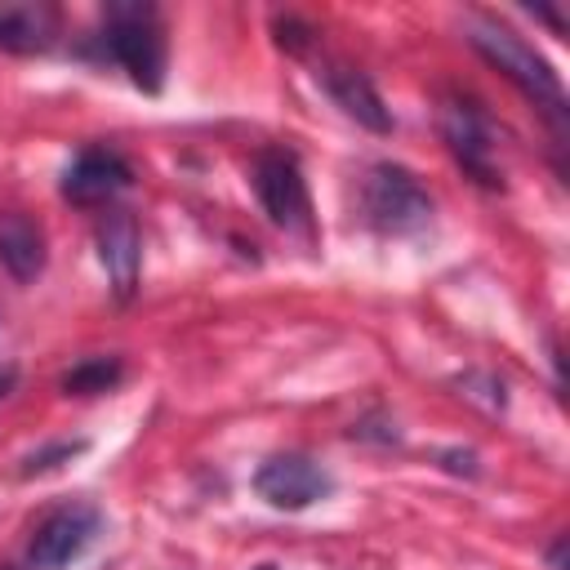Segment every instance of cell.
<instances>
[{"label":"cell","instance_id":"6da1fadb","mask_svg":"<svg viewBox=\"0 0 570 570\" xmlns=\"http://www.w3.org/2000/svg\"><path fill=\"white\" fill-rule=\"evenodd\" d=\"M85 53L98 62H116L142 94H160L165 62H169L160 9L147 0H111L102 9V27L85 45Z\"/></svg>","mask_w":570,"mask_h":570},{"label":"cell","instance_id":"7a4b0ae2","mask_svg":"<svg viewBox=\"0 0 570 570\" xmlns=\"http://www.w3.org/2000/svg\"><path fill=\"white\" fill-rule=\"evenodd\" d=\"M468 40H472V49H476L494 71H503V76L561 129V120H566V89H561V76L552 71V62H548L530 40H521L512 27H499V22H472V27H468Z\"/></svg>","mask_w":570,"mask_h":570},{"label":"cell","instance_id":"3957f363","mask_svg":"<svg viewBox=\"0 0 570 570\" xmlns=\"http://www.w3.org/2000/svg\"><path fill=\"white\" fill-rule=\"evenodd\" d=\"M432 191L392 160H379L361 178V218L379 236H414L432 223Z\"/></svg>","mask_w":570,"mask_h":570},{"label":"cell","instance_id":"277c9868","mask_svg":"<svg viewBox=\"0 0 570 570\" xmlns=\"http://www.w3.org/2000/svg\"><path fill=\"white\" fill-rule=\"evenodd\" d=\"M254 191H258L263 214L285 236H312L316 232L312 191H307V178H303L294 151H281V147L258 151V160H254Z\"/></svg>","mask_w":570,"mask_h":570},{"label":"cell","instance_id":"5b68a950","mask_svg":"<svg viewBox=\"0 0 570 570\" xmlns=\"http://www.w3.org/2000/svg\"><path fill=\"white\" fill-rule=\"evenodd\" d=\"M441 138H445L450 156L459 160V169L476 187H490V191L503 187V169L494 160V125H490V116L472 98H445V107H441Z\"/></svg>","mask_w":570,"mask_h":570},{"label":"cell","instance_id":"8992f818","mask_svg":"<svg viewBox=\"0 0 570 570\" xmlns=\"http://www.w3.org/2000/svg\"><path fill=\"white\" fill-rule=\"evenodd\" d=\"M102 530V512L85 499H71L53 512H45L31 530V543H27V566L31 570H62L71 566Z\"/></svg>","mask_w":570,"mask_h":570},{"label":"cell","instance_id":"52a82bcc","mask_svg":"<svg viewBox=\"0 0 570 570\" xmlns=\"http://www.w3.org/2000/svg\"><path fill=\"white\" fill-rule=\"evenodd\" d=\"M254 490H258V499H267L281 512H303L334 490V476L307 454H272L254 472Z\"/></svg>","mask_w":570,"mask_h":570},{"label":"cell","instance_id":"ba28073f","mask_svg":"<svg viewBox=\"0 0 570 570\" xmlns=\"http://www.w3.org/2000/svg\"><path fill=\"white\" fill-rule=\"evenodd\" d=\"M129 183H134V169L116 147H80L76 160L62 169V200L80 209L111 205Z\"/></svg>","mask_w":570,"mask_h":570},{"label":"cell","instance_id":"9c48e42d","mask_svg":"<svg viewBox=\"0 0 570 570\" xmlns=\"http://www.w3.org/2000/svg\"><path fill=\"white\" fill-rule=\"evenodd\" d=\"M316 85L330 94V102L347 120L365 125L370 134H387L392 129V111H387L383 94L374 89V80L361 67H352V62H316Z\"/></svg>","mask_w":570,"mask_h":570},{"label":"cell","instance_id":"30bf717a","mask_svg":"<svg viewBox=\"0 0 570 570\" xmlns=\"http://www.w3.org/2000/svg\"><path fill=\"white\" fill-rule=\"evenodd\" d=\"M98 258L107 267V281H111V294L116 298H134L138 289V272H142V232H138V218L129 209H107L98 218Z\"/></svg>","mask_w":570,"mask_h":570},{"label":"cell","instance_id":"8fae6325","mask_svg":"<svg viewBox=\"0 0 570 570\" xmlns=\"http://www.w3.org/2000/svg\"><path fill=\"white\" fill-rule=\"evenodd\" d=\"M45 258H49V249H45L40 223L27 218V214H18V209H4L0 214V267L13 281L27 285V281H36L45 272Z\"/></svg>","mask_w":570,"mask_h":570},{"label":"cell","instance_id":"7c38bea8","mask_svg":"<svg viewBox=\"0 0 570 570\" xmlns=\"http://www.w3.org/2000/svg\"><path fill=\"white\" fill-rule=\"evenodd\" d=\"M62 22L53 4H9L0 9V49L9 53H45L58 40Z\"/></svg>","mask_w":570,"mask_h":570},{"label":"cell","instance_id":"4fadbf2b","mask_svg":"<svg viewBox=\"0 0 570 570\" xmlns=\"http://www.w3.org/2000/svg\"><path fill=\"white\" fill-rule=\"evenodd\" d=\"M120 379H125L120 356H85V361H76V365L62 374L58 387H62L67 396H98V392H111Z\"/></svg>","mask_w":570,"mask_h":570},{"label":"cell","instance_id":"5bb4252c","mask_svg":"<svg viewBox=\"0 0 570 570\" xmlns=\"http://www.w3.org/2000/svg\"><path fill=\"white\" fill-rule=\"evenodd\" d=\"M85 445H89V441H53V445H45V450L27 454V463H22V476H45V472H53V468L71 463L76 454H85Z\"/></svg>","mask_w":570,"mask_h":570},{"label":"cell","instance_id":"9a60e30c","mask_svg":"<svg viewBox=\"0 0 570 570\" xmlns=\"http://www.w3.org/2000/svg\"><path fill=\"white\" fill-rule=\"evenodd\" d=\"M272 31H276V45H281L285 53H307V49L316 45V31H312L303 18H294V13H276V18H272Z\"/></svg>","mask_w":570,"mask_h":570},{"label":"cell","instance_id":"2e32d148","mask_svg":"<svg viewBox=\"0 0 570 570\" xmlns=\"http://www.w3.org/2000/svg\"><path fill=\"white\" fill-rule=\"evenodd\" d=\"M441 459H445L450 472H468V476H476V454H468V450H463V454H459V450H445Z\"/></svg>","mask_w":570,"mask_h":570},{"label":"cell","instance_id":"e0dca14e","mask_svg":"<svg viewBox=\"0 0 570 570\" xmlns=\"http://www.w3.org/2000/svg\"><path fill=\"white\" fill-rule=\"evenodd\" d=\"M561 552H566V534H557V543L548 548V566H552V570H566V557H561Z\"/></svg>","mask_w":570,"mask_h":570},{"label":"cell","instance_id":"ac0fdd59","mask_svg":"<svg viewBox=\"0 0 570 570\" xmlns=\"http://www.w3.org/2000/svg\"><path fill=\"white\" fill-rule=\"evenodd\" d=\"M13 387H18V370H13V365H4V370H0V401H4Z\"/></svg>","mask_w":570,"mask_h":570},{"label":"cell","instance_id":"d6986e66","mask_svg":"<svg viewBox=\"0 0 570 570\" xmlns=\"http://www.w3.org/2000/svg\"><path fill=\"white\" fill-rule=\"evenodd\" d=\"M4 570H22V566H4ZM27 570H31V566H27Z\"/></svg>","mask_w":570,"mask_h":570}]
</instances>
